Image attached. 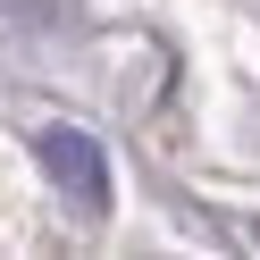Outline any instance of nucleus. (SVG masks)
<instances>
[{
	"mask_svg": "<svg viewBox=\"0 0 260 260\" xmlns=\"http://www.w3.org/2000/svg\"><path fill=\"white\" fill-rule=\"evenodd\" d=\"M34 151H42V168H51V185H68L84 210H101V202H109V168H101V143H92V135H76V126H51Z\"/></svg>",
	"mask_w": 260,
	"mask_h": 260,
	"instance_id": "nucleus-1",
	"label": "nucleus"
}]
</instances>
